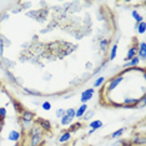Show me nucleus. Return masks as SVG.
Masks as SVG:
<instances>
[{
	"label": "nucleus",
	"mask_w": 146,
	"mask_h": 146,
	"mask_svg": "<svg viewBox=\"0 0 146 146\" xmlns=\"http://www.w3.org/2000/svg\"><path fill=\"white\" fill-rule=\"evenodd\" d=\"M25 15L29 16V18H31L33 20L42 24V23H45L46 20H48L49 9L44 8V9H38V10H30V11H26Z\"/></svg>",
	"instance_id": "nucleus-1"
},
{
	"label": "nucleus",
	"mask_w": 146,
	"mask_h": 146,
	"mask_svg": "<svg viewBox=\"0 0 146 146\" xmlns=\"http://www.w3.org/2000/svg\"><path fill=\"white\" fill-rule=\"evenodd\" d=\"M75 120V109L70 108L68 110H65L64 116L60 119V125L61 126H70Z\"/></svg>",
	"instance_id": "nucleus-2"
},
{
	"label": "nucleus",
	"mask_w": 146,
	"mask_h": 146,
	"mask_svg": "<svg viewBox=\"0 0 146 146\" xmlns=\"http://www.w3.org/2000/svg\"><path fill=\"white\" fill-rule=\"evenodd\" d=\"M124 81V75H115L112 79L109 80V84L106 86V94H110L115 90V89H117V86L121 84V82Z\"/></svg>",
	"instance_id": "nucleus-3"
},
{
	"label": "nucleus",
	"mask_w": 146,
	"mask_h": 146,
	"mask_svg": "<svg viewBox=\"0 0 146 146\" xmlns=\"http://www.w3.org/2000/svg\"><path fill=\"white\" fill-rule=\"evenodd\" d=\"M94 94H95V89H94V88H88V89H85V90L81 92V95H80V101H81V104H88V102L90 101L92 98H94Z\"/></svg>",
	"instance_id": "nucleus-4"
},
{
	"label": "nucleus",
	"mask_w": 146,
	"mask_h": 146,
	"mask_svg": "<svg viewBox=\"0 0 146 146\" xmlns=\"http://www.w3.org/2000/svg\"><path fill=\"white\" fill-rule=\"evenodd\" d=\"M34 124L38 125L42 131H51V122L45 117H38L34 120Z\"/></svg>",
	"instance_id": "nucleus-5"
},
{
	"label": "nucleus",
	"mask_w": 146,
	"mask_h": 146,
	"mask_svg": "<svg viewBox=\"0 0 146 146\" xmlns=\"http://www.w3.org/2000/svg\"><path fill=\"white\" fill-rule=\"evenodd\" d=\"M137 44H139V41L136 42L134 41V44L129 46V49H127V52H126V56H125V59H124V61H129V60H131L132 58H135V56H137Z\"/></svg>",
	"instance_id": "nucleus-6"
},
{
	"label": "nucleus",
	"mask_w": 146,
	"mask_h": 146,
	"mask_svg": "<svg viewBox=\"0 0 146 146\" xmlns=\"http://www.w3.org/2000/svg\"><path fill=\"white\" fill-rule=\"evenodd\" d=\"M137 58L140 61L146 60V42L145 41H139L137 44Z\"/></svg>",
	"instance_id": "nucleus-7"
},
{
	"label": "nucleus",
	"mask_w": 146,
	"mask_h": 146,
	"mask_svg": "<svg viewBox=\"0 0 146 146\" xmlns=\"http://www.w3.org/2000/svg\"><path fill=\"white\" fill-rule=\"evenodd\" d=\"M8 140L18 144V142L21 140V132L19 130H10L8 132Z\"/></svg>",
	"instance_id": "nucleus-8"
},
{
	"label": "nucleus",
	"mask_w": 146,
	"mask_h": 146,
	"mask_svg": "<svg viewBox=\"0 0 146 146\" xmlns=\"http://www.w3.org/2000/svg\"><path fill=\"white\" fill-rule=\"evenodd\" d=\"M42 144H44V139H42V134L30 135V146H41Z\"/></svg>",
	"instance_id": "nucleus-9"
},
{
	"label": "nucleus",
	"mask_w": 146,
	"mask_h": 146,
	"mask_svg": "<svg viewBox=\"0 0 146 146\" xmlns=\"http://www.w3.org/2000/svg\"><path fill=\"white\" fill-rule=\"evenodd\" d=\"M88 109H89V108H88V104H81V105L75 110V119H81L82 116H84L85 112L88 111Z\"/></svg>",
	"instance_id": "nucleus-10"
},
{
	"label": "nucleus",
	"mask_w": 146,
	"mask_h": 146,
	"mask_svg": "<svg viewBox=\"0 0 146 146\" xmlns=\"http://www.w3.org/2000/svg\"><path fill=\"white\" fill-rule=\"evenodd\" d=\"M140 59L137 58V56H135V58H132L131 60H129V61H126L125 64H124V68L125 69H130V68H137L139 65H140Z\"/></svg>",
	"instance_id": "nucleus-11"
},
{
	"label": "nucleus",
	"mask_w": 146,
	"mask_h": 146,
	"mask_svg": "<svg viewBox=\"0 0 146 146\" xmlns=\"http://www.w3.org/2000/svg\"><path fill=\"white\" fill-rule=\"evenodd\" d=\"M117 49H119V40L115 41V44L111 46V49H110V55H109V61L115 60L116 55H117Z\"/></svg>",
	"instance_id": "nucleus-12"
},
{
	"label": "nucleus",
	"mask_w": 146,
	"mask_h": 146,
	"mask_svg": "<svg viewBox=\"0 0 146 146\" xmlns=\"http://www.w3.org/2000/svg\"><path fill=\"white\" fill-rule=\"evenodd\" d=\"M102 126H104V122H102L100 119H95V120H92L89 122V127L90 129H94V130L98 131L99 129H101Z\"/></svg>",
	"instance_id": "nucleus-13"
},
{
	"label": "nucleus",
	"mask_w": 146,
	"mask_h": 146,
	"mask_svg": "<svg viewBox=\"0 0 146 146\" xmlns=\"http://www.w3.org/2000/svg\"><path fill=\"white\" fill-rule=\"evenodd\" d=\"M127 130L126 127H121V129H117V130H115L112 134L110 135V137L112 139V140H116V139H120L122 135L125 134V131Z\"/></svg>",
	"instance_id": "nucleus-14"
},
{
	"label": "nucleus",
	"mask_w": 146,
	"mask_h": 146,
	"mask_svg": "<svg viewBox=\"0 0 146 146\" xmlns=\"http://www.w3.org/2000/svg\"><path fill=\"white\" fill-rule=\"evenodd\" d=\"M71 132H69V131H65V132H62L61 134V136L60 137H59V142H60V144H65V142H69L71 140Z\"/></svg>",
	"instance_id": "nucleus-15"
},
{
	"label": "nucleus",
	"mask_w": 146,
	"mask_h": 146,
	"mask_svg": "<svg viewBox=\"0 0 146 146\" xmlns=\"http://www.w3.org/2000/svg\"><path fill=\"white\" fill-rule=\"evenodd\" d=\"M84 127V124L82 122H80V121H78V122H72V124L69 126V132H75V131H78V130H80V129H82Z\"/></svg>",
	"instance_id": "nucleus-16"
},
{
	"label": "nucleus",
	"mask_w": 146,
	"mask_h": 146,
	"mask_svg": "<svg viewBox=\"0 0 146 146\" xmlns=\"http://www.w3.org/2000/svg\"><path fill=\"white\" fill-rule=\"evenodd\" d=\"M131 16L134 18V20L136 24H139V23H141V21H144V16L139 14V11L136 10V9H134V10L131 11Z\"/></svg>",
	"instance_id": "nucleus-17"
},
{
	"label": "nucleus",
	"mask_w": 146,
	"mask_h": 146,
	"mask_svg": "<svg viewBox=\"0 0 146 146\" xmlns=\"http://www.w3.org/2000/svg\"><path fill=\"white\" fill-rule=\"evenodd\" d=\"M55 28H58V21H55V20H52L50 24H49L46 28L44 29V30H40V34H45V33H49V31H51V30H54Z\"/></svg>",
	"instance_id": "nucleus-18"
},
{
	"label": "nucleus",
	"mask_w": 146,
	"mask_h": 146,
	"mask_svg": "<svg viewBox=\"0 0 146 146\" xmlns=\"http://www.w3.org/2000/svg\"><path fill=\"white\" fill-rule=\"evenodd\" d=\"M105 81H106L105 76H98V79H95V81H94V89L101 88V86L105 84Z\"/></svg>",
	"instance_id": "nucleus-19"
},
{
	"label": "nucleus",
	"mask_w": 146,
	"mask_h": 146,
	"mask_svg": "<svg viewBox=\"0 0 146 146\" xmlns=\"http://www.w3.org/2000/svg\"><path fill=\"white\" fill-rule=\"evenodd\" d=\"M99 46H100V50L104 52L108 50V46H109V39H105V38H102L99 40Z\"/></svg>",
	"instance_id": "nucleus-20"
},
{
	"label": "nucleus",
	"mask_w": 146,
	"mask_h": 146,
	"mask_svg": "<svg viewBox=\"0 0 146 146\" xmlns=\"http://www.w3.org/2000/svg\"><path fill=\"white\" fill-rule=\"evenodd\" d=\"M23 92L26 95H31V96H42V92L36 91V90H31V89H26V88L23 89Z\"/></svg>",
	"instance_id": "nucleus-21"
},
{
	"label": "nucleus",
	"mask_w": 146,
	"mask_h": 146,
	"mask_svg": "<svg viewBox=\"0 0 146 146\" xmlns=\"http://www.w3.org/2000/svg\"><path fill=\"white\" fill-rule=\"evenodd\" d=\"M131 144L132 145H144L145 144V137L144 136H135L134 139H132V141H131Z\"/></svg>",
	"instance_id": "nucleus-22"
},
{
	"label": "nucleus",
	"mask_w": 146,
	"mask_h": 146,
	"mask_svg": "<svg viewBox=\"0 0 146 146\" xmlns=\"http://www.w3.org/2000/svg\"><path fill=\"white\" fill-rule=\"evenodd\" d=\"M94 115H95V110H90V109H88V111L84 114V116H82V120H85V121H88V120H90V119L94 117Z\"/></svg>",
	"instance_id": "nucleus-23"
},
{
	"label": "nucleus",
	"mask_w": 146,
	"mask_h": 146,
	"mask_svg": "<svg viewBox=\"0 0 146 146\" xmlns=\"http://www.w3.org/2000/svg\"><path fill=\"white\" fill-rule=\"evenodd\" d=\"M136 31H137L139 34H145V31H146V23H145V20L141 21V23H139Z\"/></svg>",
	"instance_id": "nucleus-24"
},
{
	"label": "nucleus",
	"mask_w": 146,
	"mask_h": 146,
	"mask_svg": "<svg viewBox=\"0 0 146 146\" xmlns=\"http://www.w3.org/2000/svg\"><path fill=\"white\" fill-rule=\"evenodd\" d=\"M108 62H109L108 60H105V61L102 62V64H101L100 66H99L98 69H96V70H94V71H92V75H98V74H100L101 71H104V68H105L106 65H108Z\"/></svg>",
	"instance_id": "nucleus-25"
},
{
	"label": "nucleus",
	"mask_w": 146,
	"mask_h": 146,
	"mask_svg": "<svg viewBox=\"0 0 146 146\" xmlns=\"http://www.w3.org/2000/svg\"><path fill=\"white\" fill-rule=\"evenodd\" d=\"M40 106H41V109H42L44 111H50V110H51V102L48 101V100H46V101H42Z\"/></svg>",
	"instance_id": "nucleus-26"
},
{
	"label": "nucleus",
	"mask_w": 146,
	"mask_h": 146,
	"mask_svg": "<svg viewBox=\"0 0 146 146\" xmlns=\"http://www.w3.org/2000/svg\"><path fill=\"white\" fill-rule=\"evenodd\" d=\"M6 115H8V110H6V108L0 106V121H4Z\"/></svg>",
	"instance_id": "nucleus-27"
},
{
	"label": "nucleus",
	"mask_w": 146,
	"mask_h": 146,
	"mask_svg": "<svg viewBox=\"0 0 146 146\" xmlns=\"http://www.w3.org/2000/svg\"><path fill=\"white\" fill-rule=\"evenodd\" d=\"M125 141H126V140H124V139H116V140L111 144V146H122Z\"/></svg>",
	"instance_id": "nucleus-28"
},
{
	"label": "nucleus",
	"mask_w": 146,
	"mask_h": 146,
	"mask_svg": "<svg viewBox=\"0 0 146 146\" xmlns=\"http://www.w3.org/2000/svg\"><path fill=\"white\" fill-rule=\"evenodd\" d=\"M64 114H65V109L60 108V109H58V110H56V117H58V119H61L62 116H64Z\"/></svg>",
	"instance_id": "nucleus-29"
},
{
	"label": "nucleus",
	"mask_w": 146,
	"mask_h": 146,
	"mask_svg": "<svg viewBox=\"0 0 146 146\" xmlns=\"http://www.w3.org/2000/svg\"><path fill=\"white\" fill-rule=\"evenodd\" d=\"M4 55V42H3V39L0 36V58H3Z\"/></svg>",
	"instance_id": "nucleus-30"
},
{
	"label": "nucleus",
	"mask_w": 146,
	"mask_h": 146,
	"mask_svg": "<svg viewBox=\"0 0 146 146\" xmlns=\"http://www.w3.org/2000/svg\"><path fill=\"white\" fill-rule=\"evenodd\" d=\"M1 39H3V42H4V46H5V45H8V46L11 45V41L9 40L8 38H5V36H1Z\"/></svg>",
	"instance_id": "nucleus-31"
},
{
	"label": "nucleus",
	"mask_w": 146,
	"mask_h": 146,
	"mask_svg": "<svg viewBox=\"0 0 146 146\" xmlns=\"http://www.w3.org/2000/svg\"><path fill=\"white\" fill-rule=\"evenodd\" d=\"M8 19H9V14H8V13H5V14H3L1 19H0V21H5V20H8Z\"/></svg>",
	"instance_id": "nucleus-32"
},
{
	"label": "nucleus",
	"mask_w": 146,
	"mask_h": 146,
	"mask_svg": "<svg viewBox=\"0 0 146 146\" xmlns=\"http://www.w3.org/2000/svg\"><path fill=\"white\" fill-rule=\"evenodd\" d=\"M96 16H98V20H99V21H104V16H102V13H101V11H99Z\"/></svg>",
	"instance_id": "nucleus-33"
},
{
	"label": "nucleus",
	"mask_w": 146,
	"mask_h": 146,
	"mask_svg": "<svg viewBox=\"0 0 146 146\" xmlns=\"http://www.w3.org/2000/svg\"><path fill=\"white\" fill-rule=\"evenodd\" d=\"M85 68H86V70H92V62H86V65H85Z\"/></svg>",
	"instance_id": "nucleus-34"
},
{
	"label": "nucleus",
	"mask_w": 146,
	"mask_h": 146,
	"mask_svg": "<svg viewBox=\"0 0 146 146\" xmlns=\"http://www.w3.org/2000/svg\"><path fill=\"white\" fill-rule=\"evenodd\" d=\"M33 105H35V106H40L41 105V101L40 100H33Z\"/></svg>",
	"instance_id": "nucleus-35"
},
{
	"label": "nucleus",
	"mask_w": 146,
	"mask_h": 146,
	"mask_svg": "<svg viewBox=\"0 0 146 146\" xmlns=\"http://www.w3.org/2000/svg\"><path fill=\"white\" fill-rule=\"evenodd\" d=\"M122 146H132V144H131V141H127V140H126Z\"/></svg>",
	"instance_id": "nucleus-36"
},
{
	"label": "nucleus",
	"mask_w": 146,
	"mask_h": 146,
	"mask_svg": "<svg viewBox=\"0 0 146 146\" xmlns=\"http://www.w3.org/2000/svg\"><path fill=\"white\" fill-rule=\"evenodd\" d=\"M95 131H96V130H94V129H90V130H89V131H88V135H89V136H90V135H92V134H94V132H95Z\"/></svg>",
	"instance_id": "nucleus-37"
},
{
	"label": "nucleus",
	"mask_w": 146,
	"mask_h": 146,
	"mask_svg": "<svg viewBox=\"0 0 146 146\" xmlns=\"http://www.w3.org/2000/svg\"><path fill=\"white\" fill-rule=\"evenodd\" d=\"M15 146H18V145H15Z\"/></svg>",
	"instance_id": "nucleus-38"
}]
</instances>
